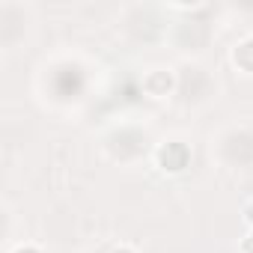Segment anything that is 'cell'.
<instances>
[{"label":"cell","instance_id":"cell-1","mask_svg":"<svg viewBox=\"0 0 253 253\" xmlns=\"http://www.w3.org/2000/svg\"><path fill=\"white\" fill-rule=\"evenodd\" d=\"M170 86H173V81H170V75H164L161 69H155V72H149V75L143 78V89H146L152 98H164V95L170 92Z\"/></svg>","mask_w":253,"mask_h":253},{"label":"cell","instance_id":"cell-3","mask_svg":"<svg viewBox=\"0 0 253 253\" xmlns=\"http://www.w3.org/2000/svg\"><path fill=\"white\" fill-rule=\"evenodd\" d=\"M244 220L253 226V203H247V209H244Z\"/></svg>","mask_w":253,"mask_h":253},{"label":"cell","instance_id":"cell-2","mask_svg":"<svg viewBox=\"0 0 253 253\" xmlns=\"http://www.w3.org/2000/svg\"><path fill=\"white\" fill-rule=\"evenodd\" d=\"M241 250H244V253H253V232H250V235L241 241Z\"/></svg>","mask_w":253,"mask_h":253},{"label":"cell","instance_id":"cell-4","mask_svg":"<svg viewBox=\"0 0 253 253\" xmlns=\"http://www.w3.org/2000/svg\"><path fill=\"white\" fill-rule=\"evenodd\" d=\"M113 253H134V247H128V244H119V247H113Z\"/></svg>","mask_w":253,"mask_h":253},{"label":"cell","instance_id":"cell-5","mask_svg":"<svg viewBox=\"0 0 253 253\" xmlns=\"http://www.w3.org/2000/svg\"><path fill=\"white\" fill-rule=\"evenodd\" d=\"M15 253H36V247H18Z\"/></svg>","mask_w":253,"mask_h":253}]
</instances>
